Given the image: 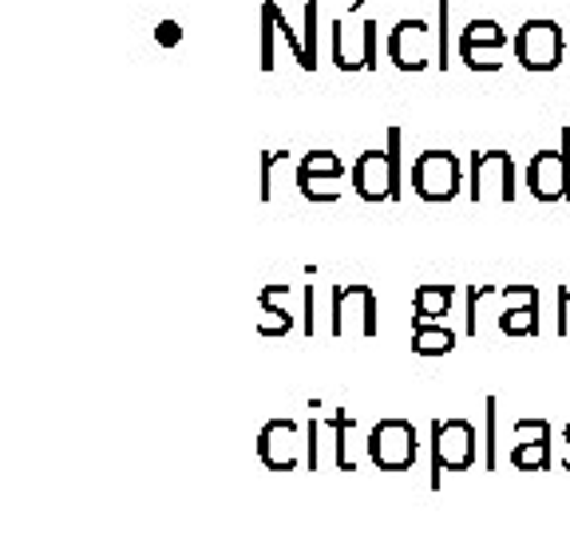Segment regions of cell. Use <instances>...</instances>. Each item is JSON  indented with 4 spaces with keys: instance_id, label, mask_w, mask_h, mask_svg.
<instances>
[{
    "instance_id": "83f0119b",
    "label": "cell",
    "mask_w": 570,
    "mask_h": 534,
    "mask_svg": "<svg viewBox=\"0 0 570 534\" xmlns=\"http://www.w3.org/2000/svg\"><path fill=\"white\" fill-rule=\"evenodd\" d=\"M436 56L440 71L448 68V0H440V32H436Z\"/></svg>"
},
{
    "instance_id": "ac0fdd59",
    "label": "cell",
    "mask_w": 570,
    "mask_h": 534,
    "mask_svg": "<svg viewBox=\"0 0 570 534\" xmlns=\"http://www.w3.org/2000/svg\"><path fill=\"white\" fill-rule=\"evenodd\" d=\"M356 427V419L348 412H337L333 416V463H337V472H356L353 455H348V432Z\"/></svg>"
},
{
    "instance_id": "2e32d148",
    "label": "cell",
    "mask_w": 570,
    "mask_h": 534,
    "mask_svg": "<svg viewBox=\"0 0 570 534\" xmlns=\"http://www.w3.org/2000/svg\"><path fill=\"white\" fill-rule=\"evenodd\" d=\"M511 467L515 472H547L551 467V444H511Z\"/></svg>"
},
{
    "instance_id": "5b68a950",
    "label": "cell",
    "mask_w": 570,
    "mask_h": 534,
    "mask_svg": "<svg viewBox=\"0 0 570 534\" xmlns=\"http://www.w3.org/2000/svg\"><path fill=\"white\" fill-rule=\"evenodd\" d=\"M527 190H531L539 202L570 198V127H562L559 151H539L527 162Z\"/></svg>"
},
{
    "instance_id": "7a4b0ae2",
    "label": "cell",
    "mask_w": 570,
    "mask_h": 534,
    "mask_svg": "<svg viewBox=\"0 0 570 534\" xmlns=\"http://www.w3.org/2000/svg\"><path fill=\"white\" fill-rule=\"evenodd\" d=\"M330 333L333 337H345V333L376 337V333H381V305H376V294L368 285L353 281V285H337V289H333Z\"/></svg>"
},
{
    "instance_id": "603a6c76",
    "label": "cell",
    "mask_w": 570,
    "mask_h": 534,
    "mask_svg": "<svg viewBox=\"0 0 570 534\" xmlns=\"http://www.w3.org/2000/svg\"><path fill=\"white\" fill-rule=\"evenodd\" d=\"M389 170H392V202H401V127H389Z\"/></svg>"
},
{
    "instance_id": "4316f807",
    "label": "cell",
    "mask_w": 570,
    "mask_h": 534,
    "mask_svg": "<svg viewBox=\"0 0 570 534\" xmlns=\"http://www.w3.org/2000/svg\"><path fill=\"white\" fill-rule=\"evenodd\" d=\"M499 297L508 301V309H515V305H531L539 301V285H508V289H499Z\"/></svg>"
},
{
    "instance_id": "7c38bea8",
    "label": "cell",
    "mask_w": 570,
    "mask_h": 534,
    "mask_svg": "<svg viewBox=\"0 0 570 534\" xmlns=\"http://www.w3.org/2000/svg\"><path fill=\"white\" fill-rule=\"evenodd\" d=\"M277 297H289V281H274L266 285L258 294V333L262 337H285V333H294V313L274 305Z\"/></svg>"
},
{
    "instance_id": "f546056e",
    "label": "cell",
    "mask_w": 570,
    "mask_h": 534,
    "mask_svg": "<svg viewBox=\"0 0 570 534\" xmlns=\"http://www.w3.org/2000/svg\"><path fill=\"white\" fill-rule=\"evenodd\" d=\"M376 20H368L365 28H361V36H365V71H376Z\"/></svg>"
},
{
    "instance_id": "7402d4cb",
    "label": "cell",
    "mask_w": 570,
    "mask_h": 534,
    "mask_svg": "<svg viewBox=\"0 0 570 534\" xmlns=\"http://www.w3.org/2000/svg\"><path fill=\"white\" fill-rule=\"evenodd\" d=\"M262 9H266L269 17H274L277 32L285 36V44H289V52H294V56H297V63H302V68H305V40H297V32H294V28H289V20L282 17V9H277L274 0H266V4H262Z\"/></svg>"
},
{
    "instance_id": "8992f818",
    "label": "cell",
    "mask_w": 570,
    "mask_h": 534,
    "mask_svg": "<svg viewBox=\"0 0 570 534\" xmlns=\"http://www.w3.org/2000/svg\"><path fill=\"white\" fill-rule=\"evenodd\" d=\"M412 190L424 202H452L460 195V159L452 151H424L412 162Z\"/></svg>"
},
{
    "instance_id": "484cf974",
    "label": "cell",
    "mask_w": 570,
    "mask_h": 534,
    "mask_svg": "<svg viewBox=\"0 0 570 534\" xmlns=\"http://www.w3.org/2000/svg\"><path fill=\"white\" fill-rule=\"evenodd\" d=\"M274 17H269L266 9H262V71H274Z\"/></svg>"
},
{
    "instance_id": "4dcf8cb0",
    "label": "cell",
    "mask_w": 570,
    "mask_h": 534,
    "mask_svg": "<svg viewBox=\"0 0 570 534\" xmlns=\"http://www.w3.org/2000/svg\"><path fill=\"white\" fill-rule=\"evenodd\" d=\"M313 301H317V294H313V285H305V325H302L305 337H313V333H317V317H313V309H317V305H313Z\"/></svg>"
},
{
    "instance_id": "52a82bcc",
    "label": "cell",
    "mask_w": 570,
    "mask_h": 534,
    "mask_svg": "<svg viewBox=\"0 0 570 534\" xmlns=\"http://www.w3.org/2000/svg\"><path fill=\"white\" fill-rule=\"evenodd\" d=\"M302 436L305 427L294 424V419H269L258 432V459L269 472H294L305 463V447H309V439Z\"/></svg>"
},
{
    "instance_id": "ffe728a7",
    "label": "cell",
    "mask_w": 570,
    "mask_h": 534,
    "mask_svg": "<svg viewBox=\"0 0 570 534\" xmlns=\"http://www.w3.org/2000/svg\"><path fill=\"white\" fill-rule=\"evenodd\" d=\"M341 178H297V187L309 202H337L341 190H337Z\"/></svg>"
},
{
    "instance_id": "1f68e13d",
    "label": "cell",
    "mask_w": 570,
    "mask_h": 534,
    "mask_svg": "<svg viewBox=\"0 0 570 534\" xmlns=\"http://www.w3.org/2000/svg\"><path fill=\"white\" fill-rule=\"evenodd\" d=\"M178 36H183V32H178L175 20H163V24L155 28V40H159V44H167V48H175V44H178Z\"/></svg>"
},
{
    "instance_id": "4fadbf2b",
    "label": "cell",
    "mask_w": 570,
    "mask_h": 534,
    "mask_svg": "<svg viewBox=\"0 0 570 534\" xmlns=\"http://www.w3.org/2000/svg\"><path fill=\"white\" fill-rule=\"evenodd\" d=\"M455 301V285H420L412 305H416V325H444V317L452 313Z\"/></svg>"
},
{
    "instance_id": "3957f363",
    "label": "cell",
    "mask_w": 570,
    "mask_h": 534,
    "mask_svg": "<svg viewBox=\"0 0 570 534\" xmlns=\"http://www.w3.org/2000/svg\"><path fill=\"white\" fill-rule=\"evenodd\" d=\"M368 447V463L381 467V472H409L416 463V427L409 419H381V424L368 432L365 439Z\"/></svg>"
},
{
    "instance_id": "30bf717a",
    "label": "cell",
    "mask_w": 570,
    "mask_h": 534,
    "mask_svg": "<svg viewBox=\"0 0 570 534\" xmlns=\"http://www.w3.org/2000/svg\"><path fill=\"white\" fill-rule=\"evenodd\" d=\"M353 190L365 202H392V170H389V151H361L348 170Z\"/></svg>"
},
{
    "instance_id": "d6986e66",
    "label": "cell",
    "mask_w": 570,
    "mask_h": 534,
    "mask_svg": "<svg viewBox=\"0 0 570 534\" xmlns=\"http://www.w3.org/2000/svg\"><path fill=\"white\" fill-rule=\"evenodd\" d=\"M483 467L488 472H495L499 467V400L495 396H488V427H483Z\"/></svg>"
},
{
    "instance_id": "e0dca14e",
    "label": "cell",
    "mask_w": 570,
    "mask_h": 534,
    "mask_svg": "<svg viewBox=\"0 0 570 534\" xmlns=\"http://www.w3.org/2000/svg\"><path fill=\"white\" fill-rule=\"evenodd\" d=\"M297 178H345V162L333 151H309L297 167Z\"/></svg>"
},
{
    "instance_id": "277c9868",
    "label": "cell",
    "mask_w": 570,
    "mask_h": 534,
    "mask_svg": "<svg viewBox=\"0 0 570 534\" xmlns=\"http://www.w3.org/2000/svg\"><path fill=\"white\" fill-rule=\"evenodd\" d=\"M567 56V40H562V28L554 20H527L515 36V60L527 71H554Z\"/></svg>"
},
{
    "instance_id": "44dd1931",
    "label": "cell",
    "mask_w": 570,
    "mask_h": 534,
    "mask_svg": "<svg viewBox=\"0 0 570 534\" xmlns=\"http://www.w3.org/2000/svg\"><path fill=\"white\" fill-rule=\"evenodd\" d=\"M511 436H515V444H551V424L547 419H515Z\"/></svg>"
},
{
    "instance_id": "8fae6325",
    "label": "cell",
    "mask_w": 570,
    "mask_h": 534,
    "mask_svg": "<svg viewBox=\"0 0 570 534\" xmlns=\"http://www.w3.org/2000/svg\"><path fill=\"white\" fill-rule=\"evenodd\" d=\"M389 60L401 71H424L428 68V24L424 20H401L392 28Z\"/></svg>"
},
{
    "instance_id": "cb8c5ba5",
    "label": "cell",
    "mask_w": 570,
    "mask_h": 534,
    "mask_svg": "<svg viewBox=\"0 0 570 534\" xmlns=\"http://www.w3.org/2000/svg\"><path fill=\"white\" fill-rule=\"evenodd\" d=\"M305 71H317V4H305Z\"/></svg>"
},
{
    "instance_id": "f1b7e54d",
    "label": "cell",
    "mask_w": 570,
    "mask_h": 534,
    "mask_svg": "<svg viewBox=\"0 0 570 534\" xmlns=\"http://www.w3.org/2000/svg\"><path fill=\"white\" fill-rule=\"evenodd\" d=\"M554 333H559V337H570V285L559 289V320H554Z\"/></svg>"
},
{
    "instance_id": "9a60e30c",
    "label": "cell",
    "mask_w": 570,
    "mask_h": 534,
    "mask_svg": "<svg viewBox=\"0 0 570 534\" xmlns=\"http://www.w3.org/2000/svg\"><path fill=\"white\" fill-rule=\"evenodd\" d=\"M499 329L508 333V337H534V333H539V301L508 309L499 317Z\"/></svg>"
},
{
    "instance_id": "5bb4252c",
    "label": "cell",
    "mask_w": 570,
    "mask_h": 534,
    "mask_svg": "<svg viewBox=\"0 0 570 534\" xmlns=\"http://www.w3.org/2000/svg\"><path fill=\"white\" fill-rule=\"evenodd\" d=\"M455 348V333L448 325H412V353L448 356Z\"/></svg>"
},
{
    "instance_id": "ba28073f",
    "label": "cell",
    "mask_w": 570,
    "mask_h": 534,
    "mask_svg": "<svg viewBox=\"0 0 570 534\" xmlns=\"http://www.w3.org/2000/svg\"><path fill=\"white\" fill-rule=\"evenodd\" d=\"M515 202V162L508 151H483L472 159V202Z\"/></svg>"
},
{
    "instance_id": "d4e9b609",
    "label": "cell",
    "mask_w": 570,
    "mask_h": 534,
    "mask_svg": "<svg viewBox=\"0 0 570 534\" xmlns=\"http://www.w3.org/2000/svg\"><path fill=\"white\" fill-rule=\"evenodd\" d=\"M282 159H285V151H266V155H262V187H258L262 202H269V198H274V167Z\"/></svg>"
},
{
    "instance_id": "9c48e42d",
    "label": "cell",
    "mask_w": 570,
    "mask_h": 534,
    "mask_svg": "<svg viewBox=\"0 0 570 534\" xmlns=\"http://www.w3.org/2000/svg\"><path fill=\"white\" fill-rule=\"evenodd\" d=\"M508 44V28L495 20H472L460 36V60L472 71H499V60L491 52Z\"/></svg>"
},
{
    "instance_id": "d6a6232c",
    "label": "cell",
    "mask_w": 570,
    "mask_h": 534,
    "mask_svg": "<svg viewBox=\"0 0 570 534\" xmlns=\"http://www.w3.org/2000/svg\"><path fill=\"white\" fill-rule=\"evenodd\" d=\"M562 444H567V452H562V472H570V424L567 427H562Z\"/></svg>"
},
{
    "instance_id": "6da1fadb",
    "label": "cell",
    "mask_w": 570,
    "mask_h": 534,
    "mask_svg": "<svg viewBox=\"0 0 570 534\" xmlns=\"http://www.w3.org/2000/svg\"><path fill=\"white\" fill-rule=\"evenodd\" d=\"M480 455L475 444V427L468 419H436L432 424V475H428V487L440 491L444 487V472H468Z\"/></svg>"
}]
</instances>
